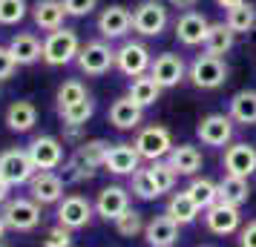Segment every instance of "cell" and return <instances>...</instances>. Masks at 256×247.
I'll use <instances>...</instances> for the list:
<instances>
[{
    "label": "cell",
    "mask_w": 256,
    "mask_h": 247,
    "mask_svg": "<svg viewBox=\"0 0 256 247\" xmlns=\"http://www.w3.org/2000/svg\"><path fill=\"white\" fill-rule=\"evenodd\" d=\"M106 150L110 144L95 138V141H81L75 147V155H72L66 167H64V184H78V181H90V178L104 167V158H106Z\"/></svg>",
    "instance_id": "1"
},
{
    "label": "cell",
    "mask_w": 256,
    "mask_h": 247,
    "mask_svg": "<svg viewBox=\"0 0 256 247\" xmlns=\"http://www.w3.org/2000/svg\"><path fill=\"white\" fill-rule=\"evenodd\" d=\"M81 52V37L75 29L70 26H60L55 32H49L44 37V63L46 66H66V63H75Z\"/></svg>",
    "instance_id": "2"
},
{
    "label": "cell",
    "mask_w": 256,
    "mask_h": 247,
    "mask_svg": "<svg viewBox=\"0 0 256 247\" xmlns=\"http://www.w3.org/2000/svg\"><path fill=\"white\" fill-rule=\"evenodd\" d=\"M228 75H230V69H228L224 58H216V55H208V52H204V55H196L193 63L187 66V78H190V83H193L196 89H204V92L224 86Z\"/></svg>",
    "instance_id": "3"
},
{
    "label": "cell",
    "mask_w": 256,
    "mask_h": 247,
    "mask_svg": "<svg viewBox=\"0 0 256 247\" xmlns=\"http://www.w3.org/2000/svg\"><path fill=\"white\" fill-rule=\"evenodd\" d=\"M0 216L9 230L14 233H32L38 224H40V204L29 196H18V199H9L3 207H0Z\"/></svg>",
    "instance_id": "4"
},
{
    "label": "cell",
    "mask_w": 256,
    "mask_h": 247,
    "mask_svg": "<svg viewBox=\"0 0 256 247\" xmlns=\"http://www.w3.org/2000/svg\"><path fill=\"white\" fill-rule=\"evenodd\" d=\"M170 26V9L162 0H141L132 9V32L141 37H158Z\"/></svg>",
    "instance_id": "5"
},
{
    "label": "cell",
    "mask_w": 256,
    "mask_h": 247,
    "mask_svg": "<svg viewBox=\"0 0 256 247\" xmlns=\"http://www.w3.org/2000/svg\"><path fill=\"white\" fill-rule=\"evenodd\" d=\"M78 69L90 78H101L116 66V49L110 46V40H86L81 43V52H78Z\"/></svg>",
    "instance_id": "6"
},
{
    "label": "cell",
    "mask_w": 256,
    "mask_h": 247,
    "mask_svg": "<svg viewBox=\"0 0 256 247\" xmlns=\"http://www.w3.org/2000/svg\"><path fill=\"white\" fill-rule=\"evenodd\" d=\"M132 147L138 150L141 161H162V158L170 155V150H173L176 144H173V135H170L167 127H162V124H150V127H141L138 130Z\"/></svg>",
    "instance_id": "7"
},
{
    "label": "cell",
    "mask_w": 256,
    "mask_h": 247,
    "mask_svg": "<svg viewBox=\"0 0 256 247\" xmlns=\"http://www.w3.org/2000/svg\"><path fill=\"white\" fill-rule=\"evenodd\" d=\"M95 216V204L90 199H84L78 193H72V196H64V199L55 204V219H58L60 227H66V230H81L86 224L92 222Z\"/></svg>",
    "instance_id": "8"
},
{
    "label": "cell",
    "mask_w": 256,
    "mask_h": 247,
    "mask_svg": "<svg viewBox=\"0 0 256 247\" xmlns=\"http://www.w3.org/2000/svg\"><path fill=\"white\" fill-rule=\"evenodd\" d=\"M150 63H152V52L141 40H124L116 49V69L121 75H127L130 81L138 78V75H147Z\"/></svg>",
    "instance_id": "9"
},
{
    "label": "cell",
    "mask_w": 256,
    "mask_h": 247,
    "mask_svg": "<svg viewBox=\"0 0 256 247\" xmlns=\"http://www.w3.org/2000/svg\"><path fill=\"white\" fill-rule=\"evenodd\" d=\"M35 173L38 170H35V164H32V158H29L26 150H18L14 147V150H3L0 153V178L9 187H24V184H29Z\"/></svg>",
    "instance_id": "10"
},
{
    "label": "cell",
    "mask_w": 256,
    "mask_h": 247,
    "mask_svg": "<svg viewBox=\"0 0 256 247\" xmlns=\"http://www.w3.org/2000/svg\"><path fill=\"white\" fill-rule=\"evenodd\" d=\"M95 29L101 40H121L132 32V12L121 3H112L98 12V20H95Z\"/></svg>",
    "instance_id": "11"
},
{
    "label": "cell",
    "mask_w": 256,
    "mask_h": 247,
    "mask_svg": "<svg viewBox=\"0 0 256 247\" xmlns=\"http://www.w3.org/2000/svg\"><path fill=\"white\" fill-rule=\"evenodd\" d=\"M233 118L224 115V112H210L198 121L196 127V135L198 141L204 144V147H228L233 141Z\"/></svg>",
    "instance_id": "12"
},
{
    "label": "cell",
    "mask_w": 256,
    "mask_h": 247,
    "mask_svg": "<svg viewBox=\"0 0 256 247\" xmlns=\"http://www.w3.org/2000/svg\"><path fill=\"white\" fill-rule=\"evenodd\" d=\"M26 153L32 158L35 170H52L55 173L64 164V141L55 135H35L26 147Z\"/></svg>",
    "instance_id": "13"
},
{
    "label": "cell",
    "mask_w": 256,
    "mask_h": 247,
    "mask_svg": "<svg viewBox=\"0 0 256 247\" xmlns=\"http://www.w3.org/2000/svg\"><path fill=\"white\" fill-rule=\"evenodd\" d=\"M150 75L156 78V83L162 86V89H173L178 83L187 78V63L182 55H176V52H162V55H156L150 63Z\"/></svg>",
    "instance_id": "14"
},
{
    "label": "cell",
    "mask_w": 256,
    "mask_h": 247,
    "mask_svg": "<svg viewBox=\"0 0 256 247\" xmlns=\"http://www.w3.org/2000/svg\"><path fill=\"white\" fill-rule=\"evenodd\" d=\"M204 227H208L213 236H233L242 230V210L233 207V204H224V201H216L213 207L204 210Z\"/></svg>",
    "instance_id": "15"
},
{
    "label": "cell",
    "mask_w": 256,
    "mask_h": 247,
    "mask_svg": "<svg viewBox=\"0 0 256 247\" xmlns=\"http://www.w3.org/2000/svg\"><path fill=\"white\" fill-rule=\"evenodd\" d=\"M222 167L228 176H239V178H250L256 173V147L248 141H236L224 147V158Z\"/></svg>",
    "instance_id": "16"
},
{
    "label": "cell",
    "mask_w": 256,
    "mask_h": 247,
    "mask_svg": "<svg viewBox=\"0 0 256 247\" xmlns=\"http://www.w3.org/2000/svg\"><path fill=\"white\" fill-rule=\"evenodd\" d=\"M208 29H210L208 14L196 12V9L182 12L178 14V20H176V26H173L176 40H178L182 46H202L204 37H208Z\"/></svg>",
    "instance_id": "17"
},
{
    "label": "cell",
    "mask_w": 256,
    "mask_h": 247,
    "mask_svg": "<svg viewBox=\"0 0 256 247\" xmlns=\"http://www.w3.org/2000/svg\"><path fill=\"white\" fill-rule=\"evenodd\" d=\"M26 187H29V199H35L38 204L44 207V204H58V201L64 199V187H66V184H64V178H60L58 173H52V170H38Z\"/></svg>",
    "instance_id": "18"
},
{
    "label": "cell",
    "mask_w": 256,
    "mask_h": 247,
    "mask_svg": "<svg viewBox=\"0 0 256 247\" xmlns=\"http://www.w3.org/2000/svg\"><path fill=\"white\" fill-rule=\"evenodd\" d=\"M104 170L112 173V176H132L136 170H141V155L132 144H110L106 150V158H104Z\"/></svg>",
    "instance_id": "19"
},
{
    "label": "cell",
    "mask_w": 256,
    "mask_h": 247,
    "mask_svg": "<svg viewBox=\"0 0 256 247\" xmlns=\"http://www.w3.org/2000/svg\"><path fill=\"white\" fill-rule=\"evenodd\" d=\"M130 207V190L121 184H106L95 199V216L104 222H116L121 213Z\"/></svg>",
    "instance_id": "20"
},
{
    "label": "cell",
    "mask_w": 256,
    "mask_h": 247,
    "mask_svg": "<svg viewBox=\"0 0 256 247\" xmlns=\"http://www.w3.org/2000/svg\"><path fill=\"white\" fill-rule=\"evenodd\" d=\"M106 118H110V124L116 130H138L141 121H144V106H138L130 95H121L110 104Z\"/></svg>",
    "instance_id": "21"
},
{
    "label": "cell",
    "mask_w": 256,
    "mask_h": 247,
    "mask_svg": "<svg viewBox=\"0 0 256 247\" xmlns=\"http://www.w3.org/2000/svg\"><path fill=\"white\" fill-rule=\"evenodd\" d=\"M9 52L14 55L18 66H32L38 60H44V40L35 32H18L9 40Z\"/></svg>",
    "instance_id": "22"
},
{
    "label": "cell",
    "mask_w": 256,
    "mask_h": 247,
    "mask_svg": "<svg viewBox=\"0 0 256 247\" xmlns=\"http://www.w3.org/2000/svg\"><path fill=\"white\" fill-rule=\"evenodd\" d=\"M167 161H170V167L178 176L193 178V176H198V170L204 164V155H202V150L196 144H176L170 150V155H167Z\"/></svg>",
    "instance_id": "23"
},
{
    "label": "cell",
    "mask_w": 256,
    "mask_h": 247,
    "mask_svg": "<svg viewBox=\"0 0 256 247\" xmlns=\"http://www.w3.org/2000/svg\"><path fill=\"white\" fill-rule=\"evenodd\" d=\"M144 239L150 247H173L178 242V224L162 213V216H152L150 222L144 224Z\"/></svg>",
    "instance_id": "24"
},
{
    "label": "cell",
    "mask_w": 256,
    "mask_h": 247,
    "mask_svg": "<svg viewBox=\"0 0 256 247\" xmlns=\"http://www.w3.org/2000/svg\"><path fill=\"white\" fill-rule=\"evenodd\" d=\"M66 17H70V14H66V9H64L60 0H38L35 6H32V20H35V26L40 32H46V35L55 32V29H60Z\"/></svg>",
    "instance_id": "25"
},
{
    "label": "cell",
    "mask_w": 256,
    "mask_h": 247,
    "mask_svg": "<svg viewBox=\"0 0 256 247\" xmlns=\"http://www.w3.org/2000/svg\"><path fill=\"white\" fill-rule=\"evenodd\" d=\"M38 124V106L32 101H12L6 109V127L12 132H29Z\"/></svg>",
    "instance_id": "26"
},
{
    "label": "cell",
    "mask_w": 256,
    "mask_h": 247,
    "mask_svg": "<svg viewBox=\"0 0 256 247\" xmlns=\"http://www.w3.org/2000/svg\"><path fill=\"white\" fill-rule=\"evenodd\" d=\"M164 213L173 219L178 227H184V224H193L198 219V207H196V201L190 199V193L187 190H178V193H173L170 199H167V207H164Z\"/></svg>",
    "instance_id": "27"
},
{
    "label": "cell",
    "mask_w": 256,
    "mask_h": 247,
    "mask_svg": "<svg viewBox=\"0 0 256 247\" xmlns=\"http://www.w3.org/2000/svg\"><path fill=\"white\" fill-rule=\"evenodd\" d=\"M228 115L233 118V124L254 127L256 124V89H239V92L230 98Z\"/></svg>",
    "instance_id": "28"
},
{
    "label": "cell",
    "mask_w": 256,
    "mask_h": 247,
    "mask_svg": "<svg viewBox=\"0 0 256 247\" xmlns=\"http://www.w3.org/2000/svg\"><path fill=\"white\" fill-rule=\"evenodd\" d=\"M162 92H164V89L156 83V78H152L150 72H147V75H138V78H132V81H130V86H127V95L138 106H144V109L158 104Z\"/></svg>",
    "instance_id": "29"
},
{
    "label": "cell",
    "mask_w": 256,
    "mask_h": 247,
    "mask_svg": "<svg viewBox=\"0 0 256 247\" xmlns=\"http://www.w3.org/2000/svg\"><path fill=\"white\" fill-rule=\"evenodd\" d=\"M184 190L190 193V199L196 201V207L202 213L219 201V181H213V178H208V176H193Z\"/></svg>",
    "instance_id": "30"
},
{
    "label": "cell",
    "mask_w": 256,
    "mask_h": 247,
    "mask_svg": "<svg viewBox=\"0 0 256 247\" xmlns=\"http://www.w3.org/2000/svg\"><path fill=\"white\" fill-rule=\"evenodd\" d=\"M248 199H250V181L224 173L219 181V201L233 204V207H242V204H248Z\"/></svg>",
    "instance_id": "31"
},
{
    "label": "cell",
    "mask_w": 256,
    "mask_h": 247,
    "mask_svg": "<svg viewBox=\"0 0 256 247\" xmlns=\"http://www.w3.org/2000/svg\"><path fill=\"white\" fill-rule=\"evenodd\" d=\"M233 43H236V35H233L230 29H228V23L222 20V23H210L208 29V37H204V52L208 55H216V58H224L228 52L233 49Z\"/></svg>",
    "instance_id": "32"
},
{
    "label": "cell",
    "mask_w": 256,
    "mask_h": 247,
    "mask_svg": "<svg viewBox=\"0 0 256 247\" xmlns=\"http://www.w3.org/2000/svg\"><path fill=\"white\" fill-rule=\"evenodd\" d=\"M224 23H228V29H230L233 35H248V32H254V26H256V6L242 3V6H236V9H228Z\"/></svg>",
    "instance_id": "33"
},
{
    "label": "cell",
    "mask_w": 256,
    "mask_h": 247,
    "mask_svg": "<svg viewBox=\"0 0 256 247\" xmlns=\"http://www.w3.org/2000/svg\"><path fill=\"white\" fill-rule=\"evenodd\" d=\"M130 193H132V196H138L141 201L162 199V190L156 187V181H152V176H150V170H147V167H141V170H136V173L130 176Z\"/></svg>",
    "instance_id": "34"
},
{
    "label": "cell",
    "mask_w": 256,
    "mask_h": 247,
    "mask_svg": "<svg viewBox=\"0 0 256 247\" xmlns=\"http://www.w3.org/2000/svg\"><path fill=\"white\" fill-rule=\"evenodd\" d=\"M58 115H60V121H64V127H84V124H86V121L95 115V101H92V95H90V98H84V101H78V104L58 109Z\"/></svg>",
    "instance_id": "35"
},
{
    "label": "cell",
    "mask_w": 256,
    "mask_h": 247,
    "mask_svg": "<svg viewBox=\"0 0 256 247\" xmlns=\"http://www.w3.org/2000/svg\"><path fill=\"white\" fill-rule=\"evenodd\" d=\"M147 170H150L156 187L162 190V196L176 190V178H178V173L170 167V161H167V158H162V161H150V167H147Z\"/></svg>",
    "instance_id": "36"
},
{
    "label": "cell",
    "mask_w": 256,
    "mask_h": 247,
    "mask_svg": "<svg viewBox=\"0 0 256 247\" xmlns=\"http://www.w3.org/2000/svg\"><path fill=\"white\" fill-rule=\"evenodd\" d=\"M116 230H118V236H124V239H136L138 233H144V216H141L138 210H132V207H127V210L118 216L116 222Z\"/></svg>",
    "instance_id": "37"
},
{
    "label": "cell",
    "mask_w": 256,
    "mask_h": 247,
    "mask_svg": "<svg viewBox=\"0 0 256 247\" xmlns=\"http://www.w3.org/2000/svg\"><path fill=\"white\" fill-rule=\"evenodd\" d=\"M84 98H90V92H86V86H84V83L78 81V78H72V81H64V83L58 86V92H55L58 109L78 104V101H84Z\"/></svg>",
    "instance_id": "38"
},
{
    "label": "cell",
    "mask_w": 256,
    "mask_h": 247,
    "mask_svg": "<svg viewBox=\"0 0 256 247\" xmlns=\"http://www.w3.org/2000/svg\"><path fill=\"white\" fill-rule=\"evenodd\" d=\"M26 0H0V26H18L26 17Z\"/></svg>",
    "instance_id": "39"
},
{
    "label": "cell",
    "mask_w": 256,
    "mask_h": 247,
    "mask_svg": "<svg viewBox=\"0 0 256 247\" xmlns=\"http://www.w3.org/2000/svg\"><path fill=\"white\" fill-rule=\"evenodd\" d=\"M44 247H72V230L60 227V224L49 227L44 236Z\"/></svg>",
    "instance_id": "40"
},
{
    "label": "cell",
    "mask_w": 256,
    "mask_h": 247,
    "mask_svg": "<svg viewBox=\"0 0 256 247\" xmlns=\"http://www.w3.org/2000/svg\"><path fill=\"white\" fill-rule=\"evenodd\" d=\"M70 17H86L98 9V0H60Z\"/></svg>",
    "instance_id": "41"
},
{
    "label": "cell",
    "mask_w": 256,
    "mask_h": 247,
    "mask_svg": "<svg viewBox=\"0 0 256 247\" xmlns=\"http://www.w3.org/2000/svg\"><path fill=\"white\" fill-rule=\"evenodd\" d=\"M14 72H18V60L9 52V46H0V81H9Z\"/></svg>",
    "instance_id": "42"
},
{
    "label": "cell",
    "mask_w": 256,
    "mask_h": 247,
    "mask_svg": "<svg viewBox=\"0 0 256 247\" xmlns=\"http://www.w3.org/2000/svg\"><path fill=\"white\" fill-rule=\"evenodd\" d=\"M239 247H256V219L242 224V230H239Z\"/></svg>",
    "instance_id": "43"
},
{
    "label": "cell",
    "mask_w": 256,
    "mask_h": 247,
    "mask_svg": "<svg viewBox=\"0 0 256 247\" xmlns=\"http://www.w3.org/2000/svg\"><path fill=\"white\" fill-rule=\"evenodd\" d=\"M198 0H167V6H173L178 12H190V9H196Z\"/></svg>",
    "instance_id": "44"
},
{
    "label": "cell",
    "mask_w": 256,
    "mask_h": 247,
    "mask_svg": "<svg viewBox=\"0 0 256 247\" xmlns=\"http://www.w3.org/2000/svg\"><path fill=\"white\" fill-rule=\"evenodd\" d=\"M9 193H12V187H9V184H6V181H3V178H0V207H3V204H6V201L12 199V196H9Z\"/></svg>",
    "instance_id": "45"
},
{
    "label": "cell",
    "mask_w": 256,
    "mask_h": 247,
    "mask_svg": "<svg viewBox=\"0 0 256 247\" xmlns=\"http://www.w3.org/2000/svg\"><path fill=\"white\" fill-rule=\"evenodd\" d=\"M242 3H248V0H216V6H222L224 12H228V9H236V6H242Z\"/></svg>",
    "instance_id": "46"
},
{
    "label": "cell",
    "mask_w": 256,
    "mask_h": 247,
    "mask_svg": "<svg viewBox=\"0 0 256 247\" xmlns=\"http://www.w3.org/2000/svg\"><path fill=\"white\" fill-rule=\"evenodd\" d=\"M6 230H9V227H6V222H3V216H0V242L6 239Z\"/></svg>",
    "instance_id": "47"
},
{
    "label": "cell",
    "mask_w": 256,
    "mask_h": 247,
    "mask_svg": "<svg viewBox=\"0 0 256 247\" xmlns=\"http://www.w3.org/2000/svg\"><path fill=\"white\" fill-rule=\"evenodd\" d=\"M0 247H12V245H6V242H0Z\"/></svg>",
    "instance_id": "48"
},
{
    "label": "cell",
    "mask_w": 256,
    "mask_h": 247,
    "mask_svg": "<svg viewBox=\"0 0 256 247\" xmlns=\"http://www.w3.org/2000/svg\"><path fill=\"white\" fill-rule=\"evenodd\" d=\"M198 247H210V245H198Z\"/></svg>",
    "instance_id": "49"
}]
</instances>
